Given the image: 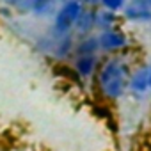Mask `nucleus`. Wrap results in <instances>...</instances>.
Segmentation results:
<instances>
[{"label": "nucleus", "instance_id": "f257e3e1", "mask_svg": "<svg viewBox=\"0 0 151 151\" xmlns=\"http://www.w3.org/2000/svg\"><path fill=\"white\" fill-rule=\"evenodd\" d=\"M130 73H132L130 66L123 57L119 55L107 57L103 62H100L96 71V84L100 94L109 101L123 98L124 93L128 91Z\"/></svg>", "mask_w": 151, "mask_h": 151}, {"label": "nucleus", "instance_id": "f03ea898", "mask_svg": "<svg viewBox=\"0 0 151 151\" xmlns=\"http://www.w3.org/2000/svg\"><path fill=\"white\" fill-rule=\"evenodd\" d=\"M82 9H84L82 0H64V4L53 14V32L57 37L73 32V27L77 23Z\"/></svg>", "mask_w": 151, "mask_h": 151}, {"label": "nucleus", "instance_id": "7ed1b4c3", "mask_svg": "<svg viewBox=\"0 0 151 151\" xmlns=\"http://www.w3.org/2000/svg\"><path fill=\"white\" fill-rule=\"evenodd\" d=\"M98 39V46L100 52H107V53H119L121 50L130 46V39L128 36L119 29H107V30H100L96 34Z\"/></svg>", "mask_w": 151, "mask_h": 151}, {"label": "nucleus", "instance_id": "20e7f679", "mask_svg": "<svg viewBox=\"0 0 151 151\" xmlns=\"http://www.w3.org/2000/svg\"><path fill=\"white\" fill-rule=\"evenodd\" d=\"M128 91L135 98H142L151 93V64H144L130 73Z\"/></svg>", "mask_w": 151, "mask_h": 151}, {"label": "nucleus", "instance_id": "39448f33", "mask_svg": "<svg viewBox=\"0 0 151 151\" xmlns=\"http://www.w3.org/2000/svg\"><path fill=\"white\" fill-rule=\"evenodd\" d=\"M121 14L124 20L132 23H149L151 22V0H126Z\"/></svg>", "mask_w": 151, "mask_h": 151}, {"label": "nucleus", "instance_id": "423d86ee", "mask_svg": "<svg viewBox=\"0 0 151 151\" xmlns=\"http://www.w3.org/2000/svg\"><path fill=\"white\" fill-rule=\"evenodd\" d=\"M100 57L98 55H73V69L80 78H91L98 71L100 66Z\"/></svg>", "mask_w": 151, "mask_h": 151}, {"label": "nucleus", "instance_id": "0eeeda50", "mask_svg": "<svg viewBox=\"0 0 151 151\" xmlns=\"http://www.w3.org/2000/svg\"><path fill=\"white\" fill-rule=\"evenodd\" d=\"M94 29H96V11L93 7L84 6V9H82V13L78 16L77 23H75L73 30L84 37V36H91V32Z\"/></svg>", "mask_w": 151, "mask_h": 151}, {"label": "nucleus", "instance_id": "6e6552de", "mask_svg": "<svg viewBox=\"0 0 151 151\" xmlns=\"http://www.w3.org/2000/svg\"><path fill=\"white\" fill-rule=\"evenodd\" d=\"M100 46L96 36H84L73 45V55H98Z\"/></svg>", "mask_w": 151, "mask_h": 151}, {"label": "nucleus", "instance_id": "1a4fd4ad", "mask_svg": "<svg viewBox=\"0 0 151 151\" xmlns=\"http://www.w3.org/2000/svg\"><path fill=\"white\" fill-rule=\"evenodd\" d=\"M57 11V0H30V11L34 16H52Z\"/></svg>", "mask_w": 151, "mask_h": 151}, {"label": "nucleus", "instance_id": "9d476101", "mask_svg": "<svg viewBox=\"0 0 151 151\" xmlns=\"http://www.w3.org/2000/svg\"><path fill=\"white\" fill-rule=\"evenodd\" d=\"M117 27V13L100 9L96 11V29L98 30H107V29H116Z\"/></svg>", "mask_w": 151, "mask_h": 151}, {"label": "nucleus", "instance_id": "9b49d317", "mask_svg": "<svg viewBox=\"0 0 151 151\" xmlns=\"http://www.w3.org/2000/svg\"><path fill=\"white\" fill-rule=\"evenodd\" d=\"M98 2L101 4L103 9L107 11H112V13H121L124 4H126V0H98Z\"/></svg>", "mask_w": 151, "mask_h": 151}, {"label": "nucleus", "instance_id": "f8f14e48", "mask_svg": "<svg viewBox=\"0 0 151 151\" xmlns=\"http://www.w3.org/2000/svg\"><path fill=\"white\" fill-rule=\"evenodd\" d=\"M6 4L18 13H29L30 11V0H6Z\"/></svg>", "mask_w": 151, "mask_h": 151}, {"label": "nucleus", "instance_id": "ddd939ff", "mask_svg": "<svg viewBox=\"0 0 151 151\" xmlns=\"http://www.w3.org/2000/svg\"><path fill=\"white\" fill-rule=\"evenodd\" d=\"M93 2H98V0H93Z\"/></svg>", "mask_w": 151, "mask_h": 151}]
</instances>
